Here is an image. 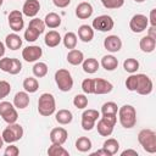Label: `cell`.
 Instances as JSON below:
<instances>
[{
  "label": "cell",
  "mask_w": 156,
  "mask_h": 156,
  "mask_svg": "<svg viewBox=\"0 0 156 156\" xmlns=\"http://www.w3.org/2000/svg\"><path fill=\"white\" fill-rule=\"evenodd\" d=\"M18 154H20V149H18L17 146H15V145L7 146V147L5 149V152H4L5 156H17Z\"/></svg>",
  "instance_id": "obj_44"
},
{
  "label": "cell",
  "mask_w": 156,
  "mask_h": 156,
  "mask_svg": "<svg viewBox=\"0 0 156 156\" xmlns=\"http://www.w3.org/2000/svg\"><path fill=\"white\" fill-rule=\"evenodd\" d=\"M61 40H62V38H61L60 33L56 32V30H50V32H48V33L45 34V39H44L45 45L49 46V48H55V46H57V45L61 43Z\"/></svg>",
  "instance_id": "obj_20"
},
{
  "label": "cell",
  "mask_w": 156,
  "mask_h": 156,
  "mask_svg": "<svg viewBox=\"0 0 156 156\" xmlns=\"http://www.w3.org/2000/svg\"><path fill=\"white\" fill-rule=\"evenodd\" d=\"M55 108H56V104H55V98L52 94L50 93H44L39 96V100H38V112L44 116V117H48V116H51L54 112H55Z\"/></svg>",
  "instance_id": "obj_4"
},
{
  "label": "cell",
  "mask_w": 156,
  "mask_h": 156,
  "mask_svg": "<svg viewBox=\"0 0 156 156\" xmlns=\"http://www.w3.org/2000/svg\"><path fill=\"white\" fill-rule=\"evenodd\" d=\"M93 6L89 2H80L76 7V16L79 20H87L93 15Z\"/></svg>",
  "instance_id": "obj_18"
},
{
  "label": "cell",
  "mask_w": 156,
  "mask_h": 156,
  "mask_svg": "<svg viewBox=\"0 0 156 156\" xmlns=\"http://www.w3.org/2000/svg\"><path fill=\"white\" fill-rule=\"evenodd\" d=\"M4 54H5V45H4V43L0 41V57H2Z\"/></svg>",
  "instance_id": "obj_51"
},
{
  "label": "cell",
  "mask_w": 156,
  "mask_h": 156,
  "mask_svg": "<svg viewBox=\"0 0 156 156\" xmlns=\"http://www.w3.org/2000/svg\"><path fill=\"white\" fill-rule=\"evenodd\" d=\"M115 22L111 16L101 15L98 16L95 20H93V29H96L99 32H108L113 28Z\"/></svg>",
  "instance_id": "obj_9"
},
{
  "label": "cell",
  "mask_w": 156,
  "mask_h": 156,
  "mask_svg": "<svg viewBox=\"0 0 156 156\" xmlns=\"http://www.w3.org/2000/svg\"><path fill=\"white\" fill-rule=\"evenodd\" d=\"M23 88L27 93H35L39 89V83L35 78L33 77H28L23 80Z\"/></svg>",
  "instance_id": "obj_31"
},
{
  "label": "cell",
  "mask_w": 156,
  "mask_h": 156,
  "mask_svg": "<svg viewBox=\"0 0 156 156\" xmlns=\"http://www.w3.org/2000/svg\"><path fill=\"white\" fill-rule=\"evenodd\" d=\"M138 141L146 152H156V132L152 129H143L138 134Z\"/></svg>",
  "instance_id": "obj_3"
},
{
  "label": "cell",
  "mask_w": 156,
  "mask_h": 156,
  "mask_svg": "<svg viewBox=\"0 0 156 156\" xmlns=\"http://www.w3.org/2000/svg\"><path fill=\"white\" fill-rule=\"evenodd\" d=\"M119 123L123 128H133L136 123V111L132 105H123L118 108Z\"/></svg>",
  "instance_id": "obj_2"
},
{
  "label": "cell",
  "mask_w": 156,
  "mask_h": 156,
  "mask_svg": "<svg viewBox=\"0 0 156 156\" xmlns=\"http://www.w3.org/2000/svg\"><path fill=\"white\" fill-rule=\"evenodd\" d=\"M9 26L12 30L20 32L24 27V21L22 17V12L18 10H13L9 15Z\"/></svg>",
  "instance_id": "obj_12"
},
{
  "label": "cell",
  "mask_w": 156,
  "mask_h": 156,
  "mask_svg": "<svg viewBox=\"0 0 156 156\" xmlns=\"http://www.w3.org/2000/svg\"><path fill=\"white\" fill-rule=\"evenodd\" d=\"M48 73V65L45 62H37L33 66V74L38 78L45 77Z\"/></svg>",
  "instance_id": "obj_34"
},
{
  "label": "cell",
  "mask_w": 156,
  "mask_h": 156,
  "mask_svg": "<svg viewBox=\"0 0 156 156\" xmlns=\"http://www.w3.org/2000/svg\"><path fill=\"white\" fill-rule=\"evenodd\" d=\"M28 27H30V28L35 29L37 32H39V34H41V33L45 30V23H44L43 20H39V18H33V20H30Z\"/></svg>",
  "instance_id": "obj_38"
},
{
  "label": "cell",
  "mask_w": 156,
  "mask_h": 156,
  "mask_svg": "<svg viewBox=\"0 0 156 156\" xmlns=\"http://www.w3.org/2000/svg\"><path fill=\"white\" fill-rule=\"evenodd\" d=\"M10 65H11V58H10V57L0 58V69H1V71H4V72H7V73H9Z\"/></svg>",
  "instance_id": "obj_45"
},
{
  "label": "cell",
  "mask_w": 156,
  "mask_h": 156,
  "mask_svg": "<svg viewBox=\"0 0 156 156\" xmlns=\"http://www.w3.org/2000/svg\"><path fill=\"white\" fill-rule=\"evenodd\" d=\"M82 66H83V71L85 73H89V74H93L99 69V62H98V60H95L93 57L84 60L82 62Z\"/></svg>",
  "instance_id": "obj_27"
},
{
  "label": "cell",
  "mask_w": 156,
  "mask_h": 156,
  "mask_svg": "<svg viewBox=\"0 0 156 156\" xmlns=\"http://www.w3.org/2000/svg\"><path fill=\"white\" fill-rule=\"evenodd\" d=\"M44 23L49 28H57L61 24V17L55 12H50V13H48L45 16Z\"/></svg>",
  "instance_id": "obj_28"
},
{
  "label": "cell",
  "mask_w": 156,
  "mask_h": 156,
  "mask_svg": "<svg viewBox=\"0 0 156 156\" xmlns=\"http://www.w3.org/2000/svg\"><path fill=\"white\" fill-rule=\"evenodd\" d=\"M40 10V4L38 0H26L22 7V13L27 17H34Z\"/></svg>",
  "instance_id": "obj_17"
},
{
  "label": "cell",
  "mask_w": 156,
  "mask_h": 156,
  "mask_svg": "<svg viewBox=\"0 0 156 156\" xmlns=\"http://www.w3.org/2000/svg\"><path fill=\"white\" fill-rule=\"evenodd\" d=\"M82 89L85 94H93L94 90V79L91 78H87L82 82Z\"/></svg>",
  "instance_id": "obj_42"
},
{
  "label": "cell",
  "mask_w": 156,
  "mask_h": 156,
  "mask_svg": "<svg viewBox=\"0 0 156 156\" xmlns=\"http://www.w3.org/2000/svg\"><path fill=\"white\" fill-rule=\"evenodd\" d=\"M149 24V20L145 15H141V13H136L134 15L132 18H130V22H129V28L132 29V32L134 33H141L146 29Z\"/></svg>",
  "instance_id": "obj_11"
},
{
  "label": "cell",
  "mask_w": 156,
  "mask_h": 156,
  "mask_svg": "<svg viewBox=\"0 0 156 156\" xmlns=\"http://www.w3.org/2000/svg\"><path fill=\"white\" fill-rule=\"evenodd\" d=\"M41 55H43V50L40 46H37V45L27 46L22 50V57L27 62H34V61L39 60L41 57Z\"/></svg>",
  "instance_id": "obj_13"
},
{
  "label": "cell",
  "mask_w": 156,
  "mask_h": 156,
  "mask_svg": "<svg viewBox=\"0 0 156 156\" xmlns=\"http://www.w3.org/2000/svg\"><path fill=\"white\" fill-rule=\"evenodd\" d=\"M39 35H40L39 32H37L35 29H33V28H30V27H28V28L26 29V32H24V39H26L27 41H35Z\"/></svg>",
  "instance_id": "obj_41"
},
{
  "label": "cell",
  "mask_w": 156,
  "mask_h": 156,
  "mask_svg": "<svg viewBox=\"0 0 156 156\" xmlns=\"http://www.w3.org/2000/svg\"><path fill=\"white\" fill-rule=\"evenodd\" d=\"M73 105L77 108H85L88 106V98L84 94H78L73 99Z\"/></svg>",
  "instance_id": "obj_37"
},
{
  "label": "cell",
  "mask_w": 156,
  "mask_h": 156,
  "mask_svg": "<svg viewBox=\"0 0 156 156\" xmlns=\"http://www.w3.org/2000/svg\"><path fill=\"white\" fill-rule=\"evenodd\" d=\"M2 145H4V139H2V136L0 135V149L2 147Z\"/></svg>",
  "instance_id": "obj_52"
},
{
  "label": "cell",
  "mask_w": 156,
  "mask_h": 156,
  "mask_svg": "<svg viewBox=\"0 0 156 156\" xmlns=\"http://www.w3.org/2000/svg\"><path fill=\"white\" fill-rule=\"evenodd\" d=\"M2 139H4V143H15L17 140H20L22 136H23V128L21 124L18 123H10L2 132L1 134Z\"/></svg>",
  "instance_id": "obj_7"
},
{
  "label": "cell",
  "mask_w": 156,
  "mask_h": 156,
  "mask_svg": "<svg viewBox=\"0 0 156 156\" xmlns=\"http://www.w3.org/2000/svg\"><path fill=\"white\" fill-rule=\"evenodd\" d=\"M123 68L128 73H135L138 71V68H139V62L135 58H127L123 62Z\"/></svg>",
  "instance_id": "obj_35"
},
{
  "label": "cell",
  "mask_w": 156,
  "mask_h": 156,
  "mask_svg": "<svg viewBox=\"0 0 156 156\" xmlns=\"http://www.w3.org/2000/svg\"><path fill=\"white\" fill-rule=\"evenodd\" d=\"M55 82L61 91H69L73 87V78L69 71L60 68L55 72Z\"/></svg>",
  "instance_id": "obj_6"
},
{
  "label": "cell",
  "mask_w": 156,
  "mask_h": 156,
  "mask_svg": "<svg viewBox=\"0 0 156 156\" xmlns=\"http://www.w3.org/2000/svg\"><path fill=\"white\" fill-rule=\"evenodd\" d=\"M11 91V85L6 80H0V100L6 98Z\"/></svg>",
  "instance_id": "obj_43"
},
{
  "label": "cell",
  "mask_w": 156,
  "mask_h": 156,
  "mask_svg": "<svg viewBox=\"0 0 156 156\" xmlns=\"http://www.w3.org/2000/svg\"><path fill=\"white\" fill-rule=\"evenodd\" d=\"M117 122V115H102L96 124L98 133L101 136H108L113 132V127Z\"/></svg>",
  "instance_id": "obj_5"
},
{
  "label": "cell",
  "mask_w": 156,
  "mask_h": 156,
  "mask_svg": "<svg viewBox=\"0 0 156 156\" xmlns=\"http://www.w3.org/2000/svg\"><path fill=\"white\" fill-rule=\"evenodd\" d=\"M147 20H150V24L152 27H156V9H152L150 11V18Z\"/></svg>",
  "instance_id": "obj_47"
},
{
  "label": "cell",
  "mask_w": 156,
  "mask_h": 156,
  "mask_svg": "<svg viewBox=\"0 0 156 156\" xmlns=\"http://www.w3.org/2000/svg\"><path fill=\"white\" fill-rule=\"evenodd\" d=\"M76 147L80 152H87L91 149V140L87 136H80L76 141Z\"/></svg>",
  "instance_id": "obj_30"
},
{
  "label": "cell",
  "mask_w": 156,
  "mask_h": 156,
  "mask_svg": "<svg viewBox=\"0 0 156 156\" xmlns=\"http://www.w3.org/2000/svg\"><path fill=\"white\" fill-rule=\"evenodd\" d=\"M67 61H68V63H71L73 66H78L84 61V55H83V52L80 50L72 49L67 54Z\"/></svg>",
  "instance_id": "obj_24"
},
{
  "label": "cell",
  "mask_w": 156,
  "mask_h": 156,
  "mask_svg": "<svg viewBox=\"0 0 156 156\" xmlns=\"http://www.w3.org/2000/svg\"><path fill=\"white\" fill-rule=\"evenodd\" d=\"M126 87L129 91H136L140 95H149L152 91V80L146 74H132L126 80Z\"/></svg>",
  "instance_id": "obj_1"
},
{
  "label": "cell",
  "mask_w": 156,
  "mask_h": 156,
  "mask_svg": "<svg viewBox=\"0 0 156 156\" xmlns=\"http://www.w3.org/2000/svg\"><path fill=\"white\" fill-rule=\"evenodd\" d=\"M29 105V96L27 91H18L13 98V106L17 108H26Z\"/></svg>",
  "instance_id": "obj_23"
},
{
  "label": "cell",
  "mask_w": 156,
  "mask_h": 156,
  "mask_svg": "<svg viewBox=\"0 0 156 156\" xmlns=\"http://www.w3.org/2000/svg\"><path fill=\"white\" fill-rule=\"evenodd\" d=\"M22 69V63L20 60L17 58H11V65H10V69H9V73L10 74H17L20 73Z\"/></svg>",
  "instance_id": "obj_40"
},
{
  "label": "cell",
  "mask_w": 156,
  "mask_h": 156,
  "mask_svg": "<svg viewBox=\"0 0 156 156\" xmlns=\"http://www.w3.org/2000/svg\"><path fill=\"white\" fill-rule=\"evenodd\" d=\"M63 45L67 48V49H74L76 45H77V35L73 33V32H68L65 34L63 37Z\"/></svg>",
  "instance_id": "obj_33"
},
{
  "label": "cell",
  "mask_w": 156,
  "mask_h": 156,
  "mask_svg": "<svg viewBox=\"0 0 156 156\" xmlns=\"http://www.w3.org/2000/svg\"><path fill=\"white\" fill-rule=\"evenodd\" d=\"M48 154L50 156H68V151L66 149H63L61 145L58 144H52L51 146H49L48 149Z\"/></svg>",
  "instance_id": "obj_32"
},
{
  "label": "cell",
  "mask_w": 156,
  "mask_h": 156,
  "mask_svg": "<svg viewBox=\"0 0 156 156\" xmlns=\"http://www.w3.org/2000/svg\"><path fill=\"white\" fill-rule=\"evenodd\" d=\"M5 44L10 50H17V49H20L22 46V39H21V37L18 34L11 33V34L6 35Z\"/></svg>",
  "instance_id": "obj_21"
},
{
  "label": "cell",
  "mask_w": 156,
  "mask_h": 156,
  "mask_svg": "<svg viewBox=\"0 0 156 156\" xmlns=\"http://www.w3.org/2000/svg\"><path fill=\"white\" fill-rule=\"evenodd\" d=\"M121 155L122 156H138V152L135 150H133V149H127V150L122 151Z\"/></svg>",
  "instance_id": "obj_48"
},
{
  "label": "cell",
  "mask_w": 156,
  "mask_h": 156,
  "mask_svg": "<svg viewBox=\"0 0 156 156\" xmlns=\"http://www.w3.org/2000/svg\"><path fill=\"white\" fill-rule=\"evenodd\" d=\"M101 66L106 71H113L118 66V60L115 56H112V55H105L101 58Z\"/></svg>",
  "instance_id": "obj_26"
},
{
  "label": "cell",
  "mask_w": 156,
  "mask_h": 156,
  "mask_svg": "<svg viewBox=\"0 0 156 156\" xmlns=\"http://www.w3.org/2000/svg\"><path fill=\"white\" fill-rule=\"evenodd\" d=\"M100 117L99 111L96 110H85L82 113V128L84 130H91L95 127V122L98 121V118Z\"/></svg>",
  "instance_id": "obj_10"
},
{
  "label": "cell",
  "mask_w": 156,
  "mask_h": 156,
  "mask_svg": "<svg viewBox=\"0 0 156 156\" xmlns=\"http://www.w3.org/2000/svg\"><path fill=\"white\" fill-rule=\"evenodd\" d=\"M149 37H151V38H154V39H156V29H155V27H150L149 28V34H147Z\"/></svg>",
  "instance_id": "obj_50"
},
{
  "label": "cell",
  "mask_w": 156,
  "mask_h": 156,
  "mask_svg": "<svg viewBox=\"0 0 156 156\" xmlns=\"http://www.w3.org/2000/svg\"><path fill=\"white\" fill-rule=\"evenodd\" d=\"M2 2H4V0H0V6L2 5Z\"/></svg>",
  "instance_id": "obj_54"
},
{
  "label": "cell",
  "mask_w": 156,
  "mask_h": 156,
  "mask_svg": "<svg viewBox=\"0 0 156 156\" xmlns=\"http://www.w3.org/2000/svg\"><path fill=\"white\" fill-rule=\"evenodd\" d=\"M67 136H68V133L65 128L62 127H57V128H54L51 129L50 132V140L52 144H58V145H62L66 140H67Z\"/></svg>",
  "instance_id": "obj_15"
},
{
  "label": "cell",
  "mask_w": 156,
  "mask_h": 156,
  "mask_svg": "<svg viewBox=\"0 0 156 156\" xmlns=\"http://www.w3.org/2000/svg\"><path fill=\"white\" fill-rule=\"evenodd\" d=\"M0 116L6 123H15L18 118L17 111L13 107V105L9 101H1L0 102Z\"/></svg>",
  "instance_id": "obj_8"
},
{
  "label": "cell",
  "mask_w": 156,
  "mask_h": 156,
  "mask_svg": "<svg viewBox=\"0 0 156 156\" xmlns=\"http://www.w3.org/2000/svg\"><path fill=\"white\" fill-rule=\"evenodd\" d=\"M104 46L110 52H117L122 48V40L117 35H108L104 40Z\"/></svg>",
  "instance_id": "obj_16"
},
{
  "label": "cell",
  "mask_w": 156,
  "mask_h": 156,
  "mask_svg": "<svg viewBox=\"0 0 156 156\" xmlns=\"http://www.w3.org/2000/svg\"><path fill=\"white\" fill-rule=\"evenodd\" d=\"M78 37H79V39L82 41L89 43L94 38V29L90 26H88V24H82L78 28Z\"/></svg>",
  "instance_id": "obj_19"
},
{
  "label": "cell",
  "mask_w": 156,
  "mask_h": 156,
  "mask_svg": "<svg viewBox=\"0 0 156 156\" xmlns=\"http://www.w3.org/2000/svg\"><path fill=\"white\" fill-rule=\"evenodd\" d=\"M113 89V85L102 78H95L94 79V90L93 94H98V95H102V94H108L111 93Z\"/></svg>",
  "instance_id": "obj_14"
},
{
  "label": "cell",
  "mask_w": 156,
  "mask_h": 156,
  "mask_svg": "<svg viewBox=\"0 0 156 156\" xmlns=\"http://www.w3.org/2000/svg\"><path fill=\"white\" fill-rule=\"evenodd\" d=\"M139 46L141 49V51L144 52H152L156 48V39L149 37V35H145L140 39V43H139Z\"/></svg>",
  "instance_id": "obj_22"
},
{
  "label": "cell",
  "mask_w": 156,
  "mask_h": 156,
  "mask_svg": "<svg viewBox=\"0 0 156 156\" xmlns=\"http://www.w3.org/2000/svg\"><path fill=\"white\" fill-rule=\"evenodd\" d=\"M102 149H105V150L108 152V155L112 156V155L117 154V151H118V149H119V144H118V141H117L116 139L110 138V139H107V140L104 141Z\"/></svg>",
  "instance_id": "obj_29"
},
{
  "label": "cell",
  "mask_w": 156,
  "mask_h": 156,
  "mask_svg": "<svg viewBox=\"0 0 156 156\" xmlns=\"http://www.w3.org/2000/svg\"><path fill=\"white\" fill-rule=\"evenodd\" d=\"M117 111H118L117 104L113 102V101L105 102V104L102 105V107H101L102 115H117Z\"/></svg>",
  "instance_id": "obj_36"
},
{
  "label": "cell",
  "mask_w": 156,
  "mask_h": 156,
  "mask_svg": "<svg viewBox=\"0 0 156 156\" xmlns=\"http://www.w3.org/2000/svg\"><path fill=\"white\" fill-rule=\"evenodd\" d=\"M55 119L60 124H68L73 119V115L68 110H58L55 115Z\"/></svg>",
  "instance_id": "obj_25"
},
{
  "label": "cell",
  "mask_w": 156,
  "mask_h": 156,
  "mask_svg": "<svg viewBox=\"0 0 156 156\" xmlns=\"http://www.w3.org/2000/svg\"><path fill=\"white\" fill-rule=\"evenodd\" d=\"M54 5L60 7V9H63V7H67L71 2V0H52Z\"/></svg>",
  "instance_id": "obj_46"
},
{
  "label": "cell",
  "mask_w": 156,
  "mask_h": 156,
  "mask_svg": "<svg viewBox=\"0 0 156 156\" xmlns=\"http://www.w3.org/2000/svg\"><path fill=\"white\" fill-rule=\"evenodd\" d=\"M91 155H93V156H95V155H98V156H110V155H108V152H107L105 149H100V150H98V151L93 152Z\"/></svg>",
  "instance_id": "obj_49"
},
{
  "label": "cell",
  "mask_w": 156,
  "mask_h": 156,
  "mask_svg": "<svg viewBox=\"0 0 156 156\" xmlns=\"http://www.w3.org/2000/svg\"><path fill=\"white\" fill-rule=\"evenodd\" d=\"M134 1H135V2H144L145 0H134Z\"/></svg>",
  "instance_id": "obj_53"
},
{
  "label": "cell",
  "mask_w": 156,
  "mask_h": 156,
  "mask_svg": "<svg viewBox=\"0 0 156 156\" xmlns=\"http://www.w3.org/2000/svg\"><path fill=\"white\" fill-rule=\"evenodd\" d=\"M106 9H119L123 6L124 0H100Z\"/></svg>",
  "instance_id": "obj_39"
}]
</instances>
